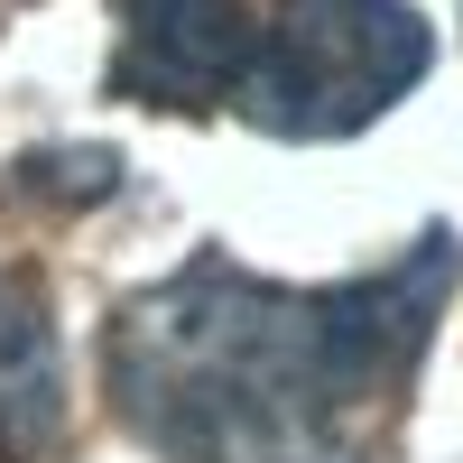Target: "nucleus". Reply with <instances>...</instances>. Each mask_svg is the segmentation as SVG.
I'll use <instances>...</instances> for the list:
<instances>
[{"instance_id": "f257e3e1", "label": "nucleus", "mask_w": 463, "mask_h": 463, "mask_svg": "<svg viewBox=\"0 0 463 463\" xmlns=\"http://www.w3.org/2000/svg\"><path fill=\"white\" fill-rule=\"evenodd\" d=\"M454 279L445 222L343 288L195 250L102 316V390L158 463H380Z\"/></svg>"}, {"instance_id": "f03ea898", "label": "nucleus", "mask_w": 463, "mask_h": 463, "mask_svg": "<svg viewBox=\"0 0 463 463\" xmlns=\"http://www.w3.org/2000/svg\"><path fill=\"white\" fill-rule=\"evenodd\" d=\"M436 65L417 0H269L232 111L269 139H353Z\"/></svg>"}, {"instance_id": "7ed1b4c3", "label": "nucleus", "mask_w": 463, "mask_h": 463, "mask_svg": "<svg viewBox=\"0 0 463 463\" xmlns=\"http://www.w3.org/2000/svg\"><path fill=\"white\" fill-rule=\"evenodd\" d=\"M250 37L260 10L250 0H111V65L102 84L167 111V121H195V111H222L250 74Z\"/></svg>"}, {"instance_id": "20e7f679", "label": "nucleus", "mask_w": 463, "mask_h": 463, "mask_svg": "<svg viewBox=\"0 0 463 463\" xmlns=\"http://www.w3.org/2000/svg\"><path fill=\"white\" fill-rule=\"evenodd\" d=\"M65 454V371L47 297L0 269V463H56Z\"/></svg>"}, {"instance_id": "39448f33", "label": "nucleus", "mask_w": 463, "mask_h": 463, "mask_svg": "<svg viewBox=\"0 0 463 463\" xmlns=\"http://www.w3.org/2000/svg\"><path fill=\"white\" fill-rule=\"evenodd\" d=\"M37 176H47V195L93 204V195L121 185V158H111V148H56V158H28V167H19V185H37Z\"/></svg>"}]
</instances>
